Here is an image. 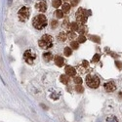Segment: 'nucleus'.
Wrapping results in <instances>:
<instances>
[{
    "label": "nucleus",
    "mask_w": 122,
    "mask_h": 122,
    "mask_svg": "<svg viewBox=\"0 0 122 122\" xmlns=\"http://www.w3.org/2000/svg\"><path fill=\"white\" fill-rule=\"evenodd\" d=\"M32 25L33 26L36 28V29H43L46 25H47V19L44 15H38L36 16L34 19H33V21H32Z\"/></svg>",
    "instance_id": "obj_1"
},
{
    "label": "nucleus",
    "mask_w": 122,
    "mask_h": 122,
    "mask_svg": "<svg viewBox=\"0 0 122 122\" xmlns=\"http://www.w3.org/2000/svg\"><path fill=\"white\" fill-rule=\"evenodd\" d=\"M38 44L42 49H48V48L53 46V37L51 35L45 34L41 37V39L39 40Z\"/></svg>",
    "instance_id": "obj_2"
},
{
    "label": "nucleus",
    "mask_w": 122,
    "mask_h": 122,
    "mask_svg": "<svg viewBox=\"0 0 122 122\" xmlns=\"http://www.w3.org/2000/svg\"><path fill=\"white\" fill-rule=\"evenodd\" d=\"M86 83L87 85L90 87V88H98L99 85H100V79L98 78V76L96 75H92V74H90V75H87L86 76Z\"/></svg>",
    "instance_id": "obj_3"
},
{
    "label": "nucleus",
    "mask_w": 122,
    "mask_h": 122,
    "mask_svg": "<svg viewBox=\"0 0 122 122\" xmlns=\"http://www.w3.org/2000/svg\"><path fill=\"white\" fill-rule=\"evenodd\" d=\"M76 20L78 24L84 25L87 21V12L84 9H78V11L76 12Z\"/></svg>",
    "instance_id": "obj_4"
},
{
    "label": "nucleus",
    "mask_w": 122,
    "mask_h": 122,
    "mask_svg": "<svg viewBox=\"0 0 122 122\" xmlns=\"http://www.w3.org/2000/svg\"><path fill=\"white\" fill-rule=\"evenodd\" d=\"M18 16H19L20 21H22V22L27 21V19L29 18V9L27 7H25V6L22 7L21 9L19 10Z\"/></svg>",
    "instance_id": "obj_5"
},
{
    "label": "nucleus",
    "mask_w": 122,
    "mask_h": 122,
    "mask_svg": "<svg viewBox=\"0 0 122 122\" xmlns=\"http://www.w3.org/2000/svg\"><path fill=\"white\" fill-rule=\"evenodd\" d=\"M24 59L27 64L31 65V64H33L34 60L36 59V55L34 54V52H32L31 50H26L25 52V54H24Z\"/></svg>",
    "instance_id": "obj_6"
},
{
    "label": "nucleus",
    "mask_w": 122,
    "mask_h": 122,
    "mask_svg": "<svg viewBox=\"0 0 122 122\" xmlns=\"http://www.w3.org/2000/svg\"><path fill=\"white\" fill-rule=\"evenodd\" d=\"M40 12H45L47 10V3L45 0H39V1L36 3V6H35Z\"/></svg>",
    "instance_id": "obj_7"
},
{
    "label": "nucleus",
    "mask_w": 122,
    "mask_h": 122,
    "mask_svg": "<svg viewBox=\"0 0 122 122\" xmlns=\"http://www.w3.org/2000/svg\"><path fill=\"white\" fill-rule=\"evenodd\" d=\"M104 87H105V90L107 91V92H113V91L116 89L115 84H114L113 82H111V81H109V82L105 83Z\"/></svg>",
    "instance_id": "obj_8"
},
{
    "label": "nucleus",
    "mask_w": 122,
    "mask_h": 122,
    "mask_svg": "<svg viewBox=\"0 0 122 122\" xmlns=\"http://www.w3.org/2000/svg\"><path fill=\"white\" fill-rule=\"evenodd\" d=\"M54 61H55V64L58 66H63L64 64H65V60L63 59V57H61V56H56Z\"/></svg>",
    "instance_id": "obj_9"
},
{
    "label": "nucleus",
    "mask_w": 122,
    "mask_h": 122,
    "mask_svg": "<svg viewBox=\"0 0 122 122\" xmlns=\"http://www.w3.org/2000/svg\"><path fill=\"white\" fill-rule=\"evenodd\" d=\"M66 74H67L68 76H74L75 73H76V70H75L74 67L68 66L66 67Z\"/></svg>",
    "instance_id": "obj_10"
},
{
    "label": "nucleus",
    "mask_w": 122,
    "mask_h": 122,
    "mask_svg": "<svg viewBox=\"0 0 122 122\" xmlns=\"http://www.w3.org/2000/svg\"><path fill=\"white\" fill-rule=\"evenodd\" d=\"M43 58H44V60L46 61V62H50V61L52 60V58H53V55L51 54L50 52H46V53L43 54Z\"/></svg>",
    "instance_id": "obj_11"
},
{
    "label": "nucleus",
    "mask_w": 122,
    "mask_h": 122,
    "mask_svg": "<svg viewBox=\"0 0 122 122\" xmlns=\"http://www.w3.org/2000/svg\"><path fill=\"white\" fill-rule=\"evenodd\" d=\"M106 122H118V119L114 115H109V116H107Z\"/></svg>",
    "instance_id": "obj_12"
},
{
    "label": "nucleus",
    "mask_w": 122,
    "mask_h": 122,
    "mask_svg": "<svg viewBox=\"0 0 122 122\" xmlns=\"http://www.w3.org/2000/svg\"><path fill=\"white\" fill-rule=\"evenodd\" d=\"M58 39H59V41H66V34L65 32H61L58 36Z\"/></svg>",
    "instance_id": "obj_13"
},
{
    "label": "nucleus",
    "mask_w": 122,
    "mask_h": 122,
    "mask_svg": "<svg viewBox=\"0 0 122 122\" xmlns=\"http://www.w3.org/2000/svg\"><path fill=\"white\" fill-rule=\"evenodd\" d=\"M69 26H70V29H71L72 31H76V30H78V28H79L78 24H76V23H71L69 25Z\"/></svg>",
    "instance_id": "obj_14"
},
{
    "label": "nucleus",
    "mask_w": 122,
    "mask_h": 122,
    "mask_svg": "<svg viewBox=\"0 0 122 122\" xmlns=\"http://www.w3.org/2000/svg\"><path fill=\"white\" fill-rule=\"evenodd\" d=\"M52 5H53V7H55V8L60 7L61 5H62V0H53Z\"/></svg>",
    "instance_id": "obj_15"
},
{
    "label": "nucleus",
    "mask_w": 122,
    "mask_h": 122,
    "mask_svg": "<svg viewBox=\"0 0 122 122\" xmlns=\"http://www.w3.org/2000/svg\"><path fill=\"white\" fill-rule=\"evenodd\" d=\"M61 81L64 83V84H67L68 81H69V78L67 75H62L61 76Z\"/></svg>",
    "instance_id": "obj_16"
},
{
    "label": "nucleus",
    "mask_w": 122,
    "mask_h": 122,
    "mask_svg": "<svg viewBox=\"0 0 122 122\" xmlns=\"http://www.w3.org/2000/svg\"><path fill=\"white\" fill-rule=\"evenodd\" d=\"M55 16L58 18V19H61L64 17V12L61 11V10H57V11L55 12Z\"/></svg>",
    "instance_id": "obj_17"
},
{
    "label": "nucleus",
    "mask_w": 122,
    "mask_h": 122,
    "mask_svg": "<svg viewBox=\"0 0 122 122\" xmlns=\"http://www.w3.org/2000/svg\"><path fill=\"white\" fill-rule=\"evenodd\" d=\"M64 53H65V55H66V57L70 56V55H71V49H70L69 47H66L65 50H64Z\"/></svg>",
    "instance_id": "obj_18"
},
{
    "label": "nucleus",
    "mask_w": 122,
    "mask_h": 122,
    "mask_svg": "<svg viewBox=\"0 0 122 122\" xmlns=\"http://www.w3.org/2000/svg\"><path fill=\"white\" fill-rule=\"evenodd\" d=\"M69 9H70V5H69V4L66 3V4H64V5H63V12L66 13V12H68V11H69Z\"/></svg>",
    "instance_id": "obj_19"
},
{
    "label": "nucleus",
    "mask_w": 122,
    "mask_h": 122,
    "mask_svg": "<svg viewBox=\"0 0 122 122\" xmlns=\"http://www.w3.org/2000/svg\"><path fill=\"white\" fill-rule=\"evenodd\" d=\"M70 47H72L73 49H78V47H79V43H78L77 41H73V42L70 43Z\"/></svg>",
    "instance_id": "obj_20"
},
{
    "label": "nucleus",
    "mask_w": 122,
    "mask_h": 122,
    "mask_svg": "<svg viewBox=\"0 0 122 122\" xmlns=\"http://www.w3.org/2000/svg\"><path fill=\"white\" fill-rule=\"evenodd\" d=\"M86 41V37L85 36H83V35H81V36H79L78 37V43H83V42H85Z\"/></svg>",
    "instance_id": "obj_21"
},
{
    "label": "nucleus",
    "mask_w": 122,
    "mask_h": 122,
    "mask_svg": "<svg viewBox=\"0 0 122 122\" xmlns=\"http://www.w3.org/2000/svg\"><path fill=\"white\" fill-rule=\"evenodd\" d=\"M100 58H101V56H100L99 54H96V55L93 57V59H92V60H93V62H94V63H97V62H99Z\"/></svg>",
    "instance_id": "obj_22"
},
{
    "label": "nucleus",
    "mask_w": 122,
    "mask_h": 122,
    "mask_svg": "<svg viewBox=\"0 0 122 122\" xmlns=\"http://www.w3.org/2000/svg\"><path fill=\"white\" fill-rule=\"evenodd\" d=\"M74 82H75L76 84H79V85H80L81 83H82V79L77 76V77H75V78H74Z\"/></svg>",
    "instance_id": "obj_23"
},
{
    "label": "nucleus",
    "mask_w": 122,
    "mask_h": 122,
    "mask_svg": "<svg viewBox=\"0 0 122 122\" xmlns=\"http://www.w3.org/2000/svg\"><path fill=\"white\" fill-rule=\"evenodd\" d=\"M75 90L77 91V92H78V93H82V92H83V88H82V86H80V85L76 86Z\"/></svg>",
    "instance_id": "obj_24"
},
{
    "label": "nucleus",
    "mask_w": 122,
    "mask_h": 122,
    "mask_svg": "<svg viewBox=\"0 0 122 122\" xmlns=\"http://www.w3.org/2000/svg\"><path fill=\"white\" fill-rule=\"evenodd\" d=\"M51 26H52V28H56L58 26V22L55 21V20H53L52 21V24H51Z\"/></svg>",
    "instance_id": "obj_25"
},
{
    "label": "nucleus",
    "mask_w": 122,
    "mask_h": 122,
    "mask_svg": "<svg viewBox=\"0 0 122 122\" xmlns=\"http://www.w3.org/2000/svg\"><path fill=\"white\" fill-rule=\"evenodd\" d=\"M91 38H92L93 41H96L97 43L100 42V39H99V37H97V36H91Z\"/></svg>",
    "instance_id": "obj_26"
},
{
    "label": "nucleus",
    "mask_w": 122,
    "mask_h": 122,
    "mask_svg": "<svg viewBox=\"0 0 122 122\" xmlns=\"http://www.w3.org/2000/svg\"><path fill=\"white\" fill-rule=\"evenodd\" d=\"M116 66L119 68V69H122V65L120 62H116Z\"/></svg>",
    "instance_id": "obj_27"
},
{
    "label": "nucleus",
    "mask_w": 122,
    "mask_h": 122,
    "mask_svg": "<svg viewBox=\"0 0 122 122\" xmlns=\"http://www.w3.org/2000/svg\"><path fill=\"white\" fill-rule=\"evenodd\" d=\"M82 65H83V66H85V67H87V66H89V64H88L87 61H83V62H82Z\"/></svg>",
    "instance_id": "obj_28"
},
{
    "label": "nucleus",
    "mask_w": 122,
    "mask_h": 122,
    "mask_svg": "<svg viewBox=\"0 0 122 122\" xmlns=\"http://www.w3.org/2000/svg\"><path fill=\"white\" fill-rule=\"evenodd\" d=\"M78 1H79V0H71V4H72L73 6H75V5H77Z\"/></svg>",
    "instance_id": "obj_29"
},
{
    "label": "nucleus",
    "mask_w": 122,
    "mask_h": 122,
    "mask_svg": "<svg viewBox=\"0 0 122 122\" xmlns=\"http://www.w3.org/2000/svg\"><path fill=\"white\" fill-rule=\"evenodd\" d=\"M68 36H69V37H74V34H73V33H70V32H69Z\"/></svg>",
    "instance_id": "obj_30"
},
{
    "label": "nucleus",
    "mask_w": 122,
    "mask_h": 122,
    "mask_svg": "<svg viewBox=\"0 0 122 122\" xmlns=\"http://www.w3.org/2000/svg\"><path fill=\"white\" fill-rule=\"evenodd\" d=\"M12 4V0H8V5H11Z\"/></svg>",
    "instance_id": "obj_31"
}]
</instances>
